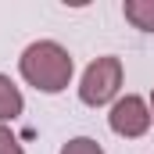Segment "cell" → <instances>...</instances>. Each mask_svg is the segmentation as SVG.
Here are the masks:
<instances>
[{"label": "cell", "instance_id": "6da1fadb", "mask_svg": "<svg viewBox=\"0 0 154 154\" xmlns=\"http://www.w3.org/2000/svg\"><path fill=\"white\" fill-rule=\"evenodd\" d=\"M18 68H22V79L29 86H36L39 93H61L68 82H72V54L57 43V39H36L22 50L18 57Z\"/></svg>", "mask_w": 154, "mask_h": 154}, {"label": "cell", "instance_id": "7a4b0ae2", "mask_svg": "<svg viewBox=\"0 0 154 154\" xmlns=\"http://www.w3.org/2000/svg\"><path fill=\"white\" fill-rule=\"evenodd\" d=\"M118 90H122V61L104 54L97 57L86 72H82V82H79V100L90 104V108H104V104H115Z\"/></svg>", "mask_w": 154, "mask_h": 154}, {"label": "cell", "instance_id": "3957f363", "mask_svg": "<svg viewBox=\"0 0 154 154\" xmlns=\"http://www.w3.org/2000/svg\"><path fill=\"white\" fill-rule=\"evenodd\" d=\"M108 125H111V133H118V136L136 140V136H143L151 129V104L143 97H136V93H125V97H118L115 104H111Z\"/></svg>", "mask_w": 154, "mask_h": 154}, {"label": "cell", "instance_id": "277c9868", "mask_svg": "<svg viewBox=\"0 0 154 154\" xmlns=\"http://www.w3.org/2000/svg\"><path fill=\"white\" fill-rule=\"evenodd\" d=\"M22 111H25V97H22V90H18L7 75H0V125H4V122H14Z\"/></svg>", "mask_w": 154, "mask_h": 154}, {"label": "cell", "instance_id": "5b68a950", "mask_svg": "<svg viewBox=\"0 0 154 154\" xmlns=\"http://www.w3.org/2000/svg\"><path fill=\"white\" fill-rule=\"evenodd\" d=\"M122 14L140 32H154V0H125L122 4Z\"/></svg>", "mask_w": 154, "mask_h": 154}, {"label": "cell", "instance_id": "8992f818", "mask_svg": "<svg viewBox=\"0 0 154 154\" xmlns=\"http://www.w3.org/2000/svg\"><path fill=\"white\" fill-rule=\"evenodd\" d=\"M61 154H104V147L97 143V140H90V136H75V140H68Z\"/></svg>", "mask_w": 154, "mask_h": 154}, {"label": "cell", "instance_id": "52a82bcc", "mask_svg": "<svg viewBox=\"0 0 154 154\" xmlns=\"http://www.w3.org/2000/svg\"><path fill=\"white\" fill-rule=\"evenodd\" d=\"M0 154H25V147L18 143V136L7 125H0Z\"/></svg>", "mask_w": 154, "mask_h": 154}, {"label": "cell", "instance_id": "ba28073f", "mask_svg": "<svg viewBox=\"0 0 154 154\" xmlns=\"http://www.w3.org/2000/svg\"><path fill=\"white\" fill-rule=\"evenodd\" d=\"M151 125H154V90H151Z\"/></svg>", "mask_w": 154, "mask_h": 154}]
</instances>
